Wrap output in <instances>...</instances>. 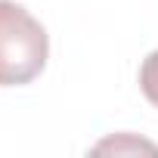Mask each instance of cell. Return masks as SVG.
I'll return each mask as SVG.
<instances>
[{
	"label": "cell",
	"instance_id": "cell-2",
	"mask_svg": "<svg viewBox=\"0 0 158 158\" xmlns=\"http://www.w3.org/2000/svg\"><path fill=\"white\" fill-rule=\"evenodd\" d=\"M158 155V146L155 143H149V139H139V136H133V133H115V136H106V139H99L93 149H90V155Z\"/></svg>",
	"mask_w": 158,
	"mask_h": 158
},
{
	"label": "cell",
	"instance_id": "cell-1",
	"mask_svg": "<svg viewBox=\"0 0 158 158\" xmlns=\"http://www.w3.org/2000/svg\"><path fill=\"white\" fill-rule=\"evenodd\" d=\"M47 28L16 0H0V87H22L47 68Z\"/></svg>",
	"mask_w": 158,
	"mask_h": 158
},
{
	"label": "cell",
	"instance_id": "cell-3",
	"mask_svg": "<svg viewBox=\"0 0 158 158\" xmlns=\"http://www.w3.org/2000/svg\"><path fill=\"white\" fill-rule=\"evenodd\" d=\"M139 90L158 109V50H152L143 59V65H139Z\"/></svg>",
	"mask_w": 158,
	"mask_h": 158
}]
</instances>
